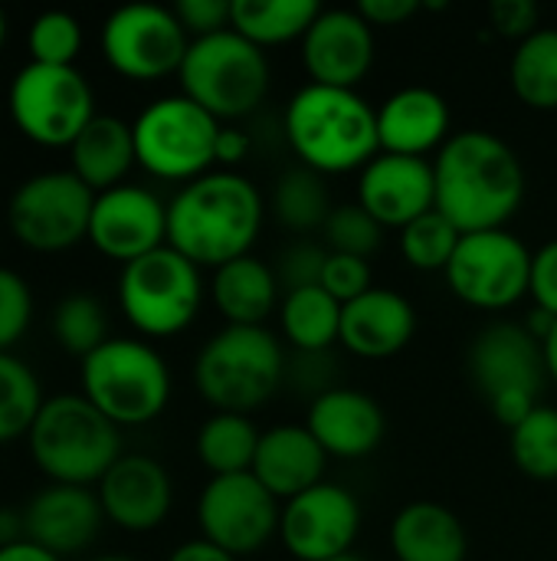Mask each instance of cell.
<instances>
[{
	"label": "cell",
	"instance_id": "1",
	"mask_svg": "<svg viewBox=\"0 0 557 561\" xmlns=\"http://www.w3.org/2000/svg\"><path fill=\"white\" fill-rule=\"evenodd\" d=\"M437 210L460 233L506 230L522 210L529 174L515 148L486 128L453 131L433 158Z\"/></svg>",
	"mask_w": 557,
	"mask_h": 561
},
{
	"label": "cell",
	"instance_id": "2",
	"mask_svg": "<svg viewBox=\"0 0 557 561\" xmlns=\"http://www.w3.org/2000/svg\"><path fill=\"white\" fill-rule=\"evenodd\" d=\"M263 220L266 201L246 174L210 171L167 201V247L200 270H220L250 256Z\"/></svg>",
	"mask_w": 557,
	"mask_h": 561
},
{
	"label": "cell",
	"instance_id": "3",
	"mask_svg": "<svg viewBox=\"0 0 557 561\" xmlns=\"http://www.w3.org/2000/svg\"><path fill=\"white\" fill-rule=\"evenodd\" d=\"M282 131L299 164L322 178L361 171L381 154L378 105L358 89L305 82L282 112Z\"/></svg>",
	"mask_w": 557,
	"mask_h": 561
},
{
	"label": "cell",
	"instance_id": "4",
	"mask_svg": "<svg viewBox=\"0 0 557 561\" xmlns=\"http://www.w3.org/2000/svg\"><path fill=\"white\" fill-rule=\"evenodd\" d=\"M286 352L266 325H223L194 358L197 394L223 414H253L279 391Z\"/></svg>",
	"mask_w": 557,
	"mask_h": 561
},
{
	"label": "cell",
	"instance_id": "5",
	"mask_svg": "<svg viewBox=\"0 0 557 561\" xmlns=\"http://www.w3.org/2000/svg\"><path fill=\"white\" fill-rule=\"evenodd\" d=\"M26 450L49 483L98 486L121 457V431L82 394H53L26 434Z\"/></svg>",
	"mask_w": 557,
	"mask_h": 561
},
{
	"label": "cell",
	"instance_id": "6",
	"mask_svg": "<svg viewBox=\"0 0 557 561\" xmlns=\"http://www.w3.org/2000/svg\"><path fill=\"white\" fill-rule=\"evenodd\" d=\"M82 398L118 431L158 421L171 401L174 381L164 355L144 339H108L79 368Z\"/></svg>",
	"mask_w": 557,
	"mask_h": 561
},
{
	"label": "cell",
	"instance_id": "7",
	"mask_svg": "<svg viewBox=\"0 0 557 561\" xmlns=\"http://www.w3.org/2000/svg\"><path fill=\"white\" fill-rule=\"evenodd\" d=\"M181 92L207 108L217 122L230 125L253 115L272 82L266 49L243 39L233 26L213 36L190 39V49L177 72Z\"/></svg>",
	"mask_w": 557,
	"mask_h": 561
},
{
	"label": "cell",
	"instance_id": "8",
	"mask_svg": "<svg viewBox=\"0 0 557 561\" xmlns=\"http://www.w3.org/2000/svg\"><path fill=\"white\" fill-rule=\"evenodd\" d=\"M204 270L161 247L118 273V309L141 339H174L194 325L204 306Z\"/></svg>",
	"mask_w": 557,
	"mask_h": 561
},
{
	"label": "cell",
	"instance_id": "9",
	"mask_svg": "<svg viewBox=\"0 0 557 561\" xmlns=\"http://www.w3.org/2000/svg\"><path fill=\"white\" fill-rule=\"evenodd\" d=\"M220 128L223 122H217L184 92L161 95L148 102L131 122L138 168L158 181H174L184 187L217 171L213 151Z\"/></svg>",
	"mask_w": 557,
	"mask_h": 561
},
{
	"label": "cell",
	"instance_id": "10",
	"mask_svg": "<svg viewBox=\"0 0 557 561\" xmlns=\"http://www.w3.org/2000/svg\"><path fill=\"white\" fill-rule=\"evenodd\" d=\"M469 375L492 417L512 431L538 408L548 375L542 342L522 322H492L469 345Z\"/></svg>",
	"mask_w": 557,
	"mask_h": 561
},
{
	"label": "cell",
	"instance_id": "11",
	"mask_svg": "<svg viewBox=\"0 0 557 561\" xmlns=\"http://www.w3.org/2000/svg\"><path fill=\"white\" fill-rule=\"evenodd\" d=\"M7 108L23 138L39 148H69L98 115L95 92L76 66L26 62L10 89Z\"/></svg>",
	"mask_w": 557,
	"mask_h": 561
},
{
	"label": "cell",
	"instance_id": "12",
	"mask_svg": "<svg viewBox=\"0 0 557 561\" xmlns=\"http://www.w3.org/2000/svg\"><path fill=\"white\" fill-rule=\"evenodd\" d=\"M95 191L69 168L39 171L16 184L7 201L10 233L33 253H62L89 240Z\"/></svg>",
	"mask_w": 557,
	"mask_h": 561
},
{
	"label": "cell",
	"instance_id": "13",
	"mask_svg": "<svg viewBox=\"0 0 557 561\" xmlns=\"http://www.w3.org/2000/svg\"><path fill=\"white\" fill-rule=\"evenodd\" d=\"M532 256L535 250L509 227L463 233L443 276L460 302L483 312H506L529 296Z\"/></svg>",
	"mask_w": 557,
	"mask_h": 561
},
{
	"label": "cell",
	"instance_id": "14",
	"mask_svg": "<svg viewBox=\"0 0 557 561\" xmlns=\"http://www.w3.org/2000/svg\"><path fill=\"white\" fill-rule=\"evenodd\" d=\"M105 62L131 82H158L181 72L190 49V36L181 26L174 7L161 3H125L102 23Z\"/></svg>",
	"mask_w": 557,
	"mask_h": 561
},
{
	"label": "cell",
	"instance_id": "15",
	"mask_svg": "<svg viewBox=\"0 0 557 561\" xmlns=\"http://www.w3.org/2000/svg\"><path fill=\"white\" fill-rule=\"evenodd\" d=\"M279 513L282 503L253 473L210 477L197 496L200 539L233 559L256 556L279 539Z\"/></svg>",
	"mask_w": 557,
	"mask_h": 561
},
{
	"label": "cell",
	"instance_id": "16",
	"mask_svg": "<svg viewBox=\"0 0 557 561\" xmlns=\"http://www.w3.org/2000/svg\"><path fill=\"white\" fill-rule=\"evenodd\" d=\"M361 533V503L341 483H318L282 503L279 542L295 561H332L348 556Z\"/></svg>",
	"mask_w": 557,
	"mask_h": 561
},
{
	"label": "cell",
	"instance_id": "17",
	"mask_svg": "<svg viewBox=\"0 0 557 561\" xmlns=\"http://www.w3.org/2000/svg\"><path fill=\"white\" fill-rule=\"evenodd\" d=\"M89 243L121 266L167 247V204L141 184H118L95 194Z\"/></svg>",
	"mask_w": 557,
	"mask_h": 561
},
{
	"label": "cell",
	"instance_id": "18",
	"mask_svg": "<svg viewBox=\"0 0 557 561\" xmlns=\"http://www.w3.org/2000/svg\"><path fill=\"white\" fill-rule=\"evenodd\" d=\"M299 46L309 82L335 89H358L378 56L374 26L358 13V7H322Z\"/></svg>",
	"mask_w": 557,
	"mask_h": 561
},
{
	"label": "cell",
	"instance_id": "19",
	"mask_svg": "<svg viewBox=\"0 0 557 561\" xmlns=\"http://www.w3.org/2000/svg\"><path fill=\"white\" fill-rule=\"evenodd\" d=\"M105 523L128 536H144L164 526L174 506V483L161 460L148 454H121L95 486Z\"/></svg>",
	"mask_w": 557,
	"mask_h": 561
},
{
	"label": "cell",
	"instance_id": "20",
	"mask_svg": "<svg viewBox=\"0 0 557 561\" xmlns=\"http://www.w3.org/2000/svg\"><path fill=\"white\" fill-rule=\"evenodd\" d=\"M355 201L384 230H404L417 217L437 210L433 161L381 151L358 171V197Z\"/></svg>",
	"mask_w": 557,
	"mask_h": 561
},
{
	"label": "cell",
	"instance_id": "21",
	"mask_svg": "<svg viewBox=\"0 0 557 561\" xmlns=\"http://www.w3.org/2000/svg\"><path fill=\"white\" fill-rule=\"evenodd\" d=\"M26 539L56 552L59 559L85 552L102 526L105 513L98 503L95 486H66V483H46L36 490L23 510Z\"/></svg>",
	"mask_w": 557,
	"mask_h": 561
},
{
	"label": "cell",
	"instance_id": "22",
	"mask_svg": "<svg viewBox=\"0 0 557 561\" xmlns=\"http://www.w3.org/2000/svg\"><path fill=\"white\" fill-rule=\"evenodd\" d=\"M305 427L335 460L371 457L384 440L381 404L358 388H322L305 414Z\"/></svg>",
	"mask_w": 557,
	"mask_h": 561
},
{
	"label": "cell",
	"instance_id": "23",
	"mask_svg": "<svg viewBox=\"0 0 557 561\" xmlns=\"http://www.w3.org/2000/svg\"><path fill=\"white\" fill-rule=\"evenodd\" d=\"M453 138L450 102L430 85H404L378 105V141L387 154L427 158Z\"/></svg>",
	"mask_w": 557,
	"mask_h": 561
},
{
	"label": "cell",
	"instance_id": "24",
	"mask_svg": "<svg viewBox=\"0 0 557 561\" xmlns=\"http://www.w3.org/2000/svg\"><path fill=\"white\" fill-rule=\"evenodd\" d=\"M417 332V309L397 289L374 286L361 299L341 309V339L345 352L364 362H384L401 355Z\"/></svg>",
	"mask_w": 557,
	"mask_h": 561
},
{
	"label": "cell",
	"instance_id": "25",
	"mask_svg": "<svg viewBox=\"0 0 557 561\" xmlns=\"http://www.w3.org/2000/svg\"><path fill=\"white\" fill-rule=\"evenodd\" d=\"M328 454L305 424H276L259 434L253 477L279 500L289 503L299 493L325 483Z\"/></svg>",
	"mask_w": 557,
	"mask_h": 561
},
{
	"label": "cell",
	"instance_id": "26",
	"mask_svg": "<svg viewBox=\"0 0 557 561\" xmlns=\"http://www.w3.org/2000/svg\"><path fill=\"white\" fill-rule=\"evenodd\" d=\"M387 542L397 561H466L469 552L460 516L433 500H414L397 510Z\"/></svg>",
	"mask_w": 557,
	"mask_h": 561
},
{
	"label": "cell",
	"instance_id": "27",
	"mask_svg": "<svg viewBox=\"0 0 557 561\" xmlns=\"http://www.w3.org/2000/svg\"><path fill=\"white\" fill-rule=\"evenodd\" d=\"M135 164V131L118 115H95L69 145V171L95 194L128 184Z\"/></svg>",
	"mask_w": 557,
	"mask_h": 561
},
{
	"label": "cell",
	"instance_id": "28",
	"mask_svg": "<svg viewBox=\"0 0 557 561\" xmlns=\"http://www.w3.org/2000/svg\"><path fill=\"white\" fill-rule=\"evenodd\" d=\"M210 299L227 325H266L279 312L282 286L276 270L259 256H240L210 276Z\"/></svg>",
	"mask_w": 557,
	"mask_h": 561
},
{
	"label": "cell",
	"instance_id": "29",
	"mask_svg": "<svg viewBox=\"0 0 557 561\" xmlns=\"http://www.w3.org/2000/svg\"><path fill=\"white\" fill-rule=\"evenodd\" d=\"M341 302L332 299L322 286L286 293L279 302L282 339L299 355H325L341 339Z\"/></svg>",
	"mask_w": 557,
	"mask_h": 561
},
{
	"label": "cell",
	"instance_id": "30",
	"mask_svg": "<svg viewBox=\"0 0 557 561\" xmlns=\"http://www.w3.org/2000/svg\"><path fill=\"white\" fill-rule=\"evenodd\" d=\"M318 13V0H233L230 26L253 46L272 49L286 43H302Z\"/></svg>",
	"mask_w": 557,
	"mask_h": 561
},
{
	"label": "cell",
	"instance_id": "31",
	"mask_svg": "<svg viewBox=\"0 0 557 561\" xmlns=\"http://www.w3.org/2000/svg\"><path fill=\"white\" fill-rule=\"evenodd\" d=\"M259 447V431L246 414H223L213 411L194 440L197 460L210 477H233L250 473Z\"/></svg>",
	"mask_w": 557,
	"mask_h": 561
},
{
	"label": "cell",
	"instance_id": "32",
	"mask_svg": "<svg viewBox=\"0 0 557 561\" xmlns=\"http://www.w3.org/2000/svg\"><path fill=\"white\" fill-rule=\"evenodd\" d=\"M509 82L522 105L535 112L557 108V30L538 26L532 36L515 43L509 62Z\"/></svg>",
	"mask_w": 557,
	"mask_h": 561
},
{
	"label": "cell",
	"instance_id": "33",
	"mask_svg": "<svg viewBox=\"0 0 557 561\" xmlns=\"http://www.w3.org/2000/svg\"><path fill=\"white\" fill-rule=\"evenodd\" d=\"M332 194L322 174L295 164L289 171L279 174L272 197H269V210L272 217L292 230V233H315L325 227L328 214H332Z\"/></svg>",
	"mask_w": 557,
	"mask_h": 561
},
{
	"label": "cell",
	"instance_id": "34",
	"mask_svg": "<svg viewBox=\"0 0 557 561\" xmlns=\"http://www.w3.org/2000/svg\"><path fill=\"white\" fill-rule=\"evenodd\" d=\"M43 401L36 371L13 352H0V444L26 437Z\"/></svg>",
	"mask_w": 557,
	"mask_h": 561
},
{
	"label": "cell",
	"instance_id": "35",
	"mask_svg": "<svg viewBox=\"0 0 557 561\" xmlns=\"http://www.w3.org/2000/svg\"><path fill=\"white\" fill-rule=\"evenodd\" d=\"M512 463L535 483H557V408L538 404L509 431Z\"/></svg>",
	"mask_w": 557,
	"mask_h": 561
},
{
	"label": "cell",
	"instance_id": "36",
	"mask_svg": "<svg viewBox=\"0 0 557 561\" xmlns=\"http://www.w3.org/2000/svg\"><path fill=\"white\" fill-rule=\"evenodd\" d=\"M53 339L66 355H76L79 362L92 355L98 345H105L108 335V316L105 306L89 293H69L56 302L49 319Z\"/></svg>",
	"mask_w": 557,
	"mask_h": 561
},
{
	"label": "cell",
	"instance_id": "37",
	"mask_svg": "<svg viewBox=\"0 0 557 561\" xmlns=\"http://www.w3.org/2000/svg\"><path fill=\"white\" fill-rule=\"evenodd\" d=\"M463 233L440 214L430 210L401 230V253L417 273H446Z\"/></svg>",
	"mask_w": 557,
	"mask_h": 561
},
{
	"label": "cell",
	"instance_id": "38",
	"mask_svg": "<svg viewBox=\"0 0 557 561\" xmlns=\"http://www.w3.org/2000/svg\"><path fill=\"white\" fill-rule=\"evenodd\" d=\"M30 62L43 66H76L82 53V23L66 10H46L33 16L26 30Z\"/></svg>",
	"mask_w": 557,
	"mask_h": 561
},
{
	"label": "cell",
	"instance_id": "39",
	"mask_svg": "<svg viewBox=\"0 0 557 561\" xmlns=\"http://www.w3.org/2000/svg\"><path fill=\"white\" fill-rule=\"evenodd\" d=\"M322 233L332 253H348V256H364V260H371V253H378L384 240V227L358 201L335 204Z\"/></svg>",
	"mask_w": 557,
	"mask_h": 561
},
{
	"label": "cell",
	"instance_id": "40",
	"mask_svg": "<svg viewBox=\"0 0 557 561\" xmlns=\"http://www.w3.org/2000/svg\"><path fill=\"white\" fill-rule=\"evenodd\" d=\"M33 322V293L30 283L16 273L0 266V352H10Z\"/></svg>",
	"mask_w": 557,
	"mask_h": 561
},
{
	"label": "cell",
	"instance_id": "41",
	"mask_svg": "<svg viewBox=\"0 0 557 561\" xmlns=\"http://www.w3.org/2000/svg\"><path fill=\"white\" fill-rule=\"evenodd\" d=\"M325 260H328V247L325 243H312V240H295L289 243L279 260H276V279L286 293L295 289H309V286H322V273H325Z\"/></svg>",
	"mask_w": 557,
	"mask_h": 561
},
{
	"label": "cell",
	"instance_id": "42",
	"mask_svg": "<svg viewBox=\"0 0 557 561\" xmlns=\"http://www.w3.org/2000/svg\"><path fill=\"white\" fill-rule=\"evenodd\" d=\"M322 289L338 299L341 306L361 299L368 289H374V273H371V260L364 256H348V253H332L325 260V273H322Z\"/></svg>",
	"mask_w": 557,
	"mask_h": 561
},
{
	"label": "cell",
	"instance_id": "43",
	"mask_svg": "<svg viewBox=\"0 0 557 561\" xmlns=\"http://www.w3.org/2000/svg\"><path fill=\"white\" fill-rule=\"evenodd\" d=\"M174 13H177L181 26L187 30V36L200 39V36H213L220 30H230L233 0H177Z\"/></svg>",
	"mask_w": 557,
	"mask_h": 561
},
{
	"label": "cell",
	"instance_id": "44",
	"mask_svg": "<svg viewBox=\"0 0 557 561\" xmlns=\"http://www.w3.org/2000/svg\"><path fill=\"white\" fill-rule=\"evenodd\" d=\"M529 299L535 309L548 312L557 319V237L542 243L532 256V283Z\"/></svg>",
	"mask_w": 557,
	"mask_h": 561
},
{
	"label": "cell",
	"instance_id": "45",
	"mask_svg": "<svg viewBox=\"0 0 557 561\" xmlns=\"http://www.w3.org/2000/svg\"><path fill=\"white\" fill-rule=\"evenodd\" d=\"M489 23L499 36L522 43L538 30V7L532 0H496L489 7Z\"/></svg>",
	"mask_w": 557,
	"mask_h": 561
},
{
	"label": "cell",
	"instance_id": "46",
	"mask_svg": "<svg viewBox=\"0 0 557 561\" xmlns=\"http://www.w3.org/2000/svg\"><path fill=\"white\" fill-rule=\"evenodd\" d=\"M358 13L378 30V26H401L407 23L410 16L420 13V3L417 0H361L358 3Z\"/></svg>",
	"mask_w": 557,
	"mask_h": 561
},
{
	"label": "cell",
	"instance_id": "47",
	"mask_svg": "<svg viewBox=\"0 0 557 561\" xmlns=\"http://www.w3.org/2000/svg\"><path fill=\"white\" fill-rule=\"evenodd\" d=\"M253 151V138L250 131L236 128V125H223L220 135H217V151H213V161H217V171H236Z\"/></svg>",
	"mask_w": 557,
	"mask_h": 561
},
{
	"label": "cell",
	"instance_id": "48",
	"mask_svg": "<svg viewBox=\"0 0 557 561\" xmlns=\"http://www.w3.org/2000/svg\"><path fill=\"white\" fill-rule=\"evenodd\" d=\"M167 561H240L233 559L230 552H223V549H217V546H210L207 539H187V542H181L171 556H167Z\"/></svg>",
	"mask_w": 557,
	"mask_h": 561
},
{
	"label": "cell",
	"instance_id": "49",
	"mask_svg": "<svg viewBox=\"0 0 557 561\" xmlns=\"http://www.w3.org/2000/svg\"><path fill=\"white\" fill-rule=\"evenodd\" d=\"M0 561H66V559H59L56 552H49V549H43V546H36V542H30V539H20V542H13V546H3V549H0Z\"/></svg>",
	"mask_w": 557,
	"mask_h": 561
},
{
	"label": "cell",
	"instance_id": "50",
	"mask_svg": "<svg viewBox=\"0 0 557 561\" xmlns=\"http://www.w3.org/2000/svg\"><path fill=\"white\" fill-rule=\"evenodd\" d=\"M26 539V523H23V513L10 510V506H0V549L3 546H13Z\"/></svg>",
	"mask_w": 557,
	"mask_h": 561
},
{
	"label": "cell",
	"instance_id": "51",
	"mask_svg": "<svg viewBox=\"0 0 557 561\" xmlns=\"http://www.w3.org/2000/svg\"><path fill=\"white\" fill-rule=\"evenodd\" d=\"M542 352H545V371H548V378L557 385V322L555 329L548 332V339L542 342Z\"/></svg>",
	"mask_w": 557,
	"mask_h": 561
},
{
	"label": "cell",
	"instance_id": "52",
	"mask_svg": "<svg viewBox=\"0 0 557 561\" xmlns=\"http://www.w3.org/2000/svg\"><path fill=\"white\" fill-rule=\"evenodd\" d=\"M3 43H7V16L0 10V49H3Z\"/></svg>",
	"mask_w": 557,
	"mask_h": 561
},
{
	"label": "cell",
	"instance_id": "53",
	"mask_svg": "<svg viewBox=\"0 0 557 561\" xmlns=\"http://www.w3.org/2000/svg\"><path fill=\"white\" fill-rule=\"evenodd\" d=\"M92 561H138V559H128V556H98V559Z\"/></svg>",
	"mask_w": 557,
	"mask_h": 561
},
{
	"label": "cell",
	"instance_id": "54",
	"mask_svg": "<svg viewBox=\"0 0 557 561\" xmlns=\"http://www.w3.org/2000/svg\"><path fill=\"white\" fill-rule=\"evenodd\" d=\"M332 561H364L361 556H355V552H348V556H338V559H332Z\"/></svg>",
	"mask_w": 557,
	"mask_h": 561
}]
</instances>
